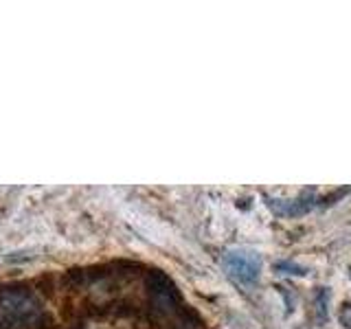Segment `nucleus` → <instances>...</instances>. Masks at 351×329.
Wrapping results in <instances>:
<instances>
[{
    "label": "nucleus",
    "mask_w": 351,
    "mask_h": 329,
    "mask_svg": "<svg viewBox=\"0 0 351 329\" xmlns=\"http://www.w3.org/2000/svg\"><path fill=\"white\" fill-rule=\"evenodd\" d=\"M224 268L239 283H255L259 279L261 261L252 252H228L224 257Z\"/></svg>",
    "instance_id": "f03ea898"
},
{
    "label": "nucleus",
    "mask_w": 351,
    "mask_h": 329,
    "mask_svg": "<svg viewBox=\"0 0 351 329\" xmlns=\"http://www.w3.org/2000/svg\"><path fill=\"white\" fill-rule=\"evenodd\" d=\"M42 318L36 294L25 288L0 290V329L36 327Z\"/></svg>",
    "instance_id": "f257e3e1"
}]
</instances>
